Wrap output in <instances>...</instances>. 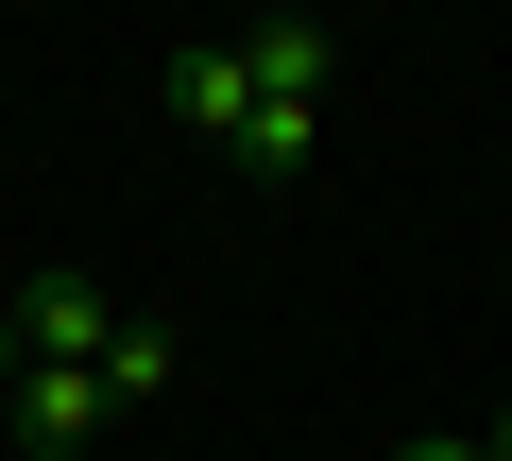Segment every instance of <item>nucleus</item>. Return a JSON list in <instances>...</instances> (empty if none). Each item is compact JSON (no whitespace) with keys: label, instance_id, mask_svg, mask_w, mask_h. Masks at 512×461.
Returning a JSON list of instances; mask_svg holds the SVG:
<instances>
[{"label":"nucleus","instance_id":"1a4fd4ad","mask_svg":"<svg viewBox=\"0 0 512 461\" xmlns=\"http://www.w3.org/2000/svg\"><path fill=\"white\" fill-rule=\"evenodd\" d=\"M0 376H18V359H0Z\"/></svg>","mask_w":512,"mask_h":461},{"label":"nucleus","instance_id":"6e6552de","mask_svg":"<svg viewBox=\"0 0 512 461\" xmlns=\"http://www.w3.org/2000/svg\"><path fill=\"white\" fill-rule=\"evenodd\" d=\"M478 444H495V461H512V410H495V427H478Z\"/></svg>","mask_w":512,"mask_h":461},{"label":"nucleus","instance_id":"f03ea898","mask_svg":"<svg viewBox=\"0 0 512 461\" xmlns=\"http://www.w3.org/2000/svg\"><path fill=\"white\" fill-rule=\"evenodd\" d=\"M0 427H18L35 461H69V444L103 427V376H86V359H18V376H0Z\"/></svg>","mask_w":512,"mask_h":461},{"label":"nucleus","instance_id":"f257e3e1","mask_svg":"<svg viewBox=\"0 0 512 461\" xmlns=\"http://www.w3.org/2000/svg\"><path fill=\"white\" fill-rule=\"evenodd\" d=\"M137 308H103V274H18L0 291V359H103Z\"/></svg>","mask_w":512,"mask_h":461},{"label":"nucleus","instance_id":"0eeeda50","mask_svg":"<svg viewBox=\"0 0 512 461\" xmlns=\"http://www.w3.org/2000/svg\"><path fill=\"white\" fill-rule=\"evenodd\" d=\"M410 461H495V444H478V427H427V444H410Z\"/></svg>","mask_w":512,"mask_h":461},{"label":"nucleus","instance_id":"20e7f679","mask_svg":"<svg viewBox=\"0 0 512 461\" xmlns=\"http://www.w3.org/2000/svg\"><path fill=\"white\" fill-rule=\"evenodd\" d=\"M239 52H256V103H325V69H342V35H325V18H256Z\"/></svg>","mask_w":512,"mask_h":461},{"label":"nucleus","instance_id":"39448f33","mask_svg":"<svg viewBox=\"0 0 512 461\" xmlns=\"http://www.w3.org/2000/svg\"><path fill=\"white\" fill-rule=\"evenodd\" d=\"M308 154H325V103H256V120H239V171H256V188H291Z\"/></svg>","mask_w":512,"mask_h":461},{"label":"nucleus","instance_id":"423d86ee","mask_svg":"<svg viewBox=\"0 0 512 461\" xmlns=\"http://www.w3.org/2000/svg\"><path fill=\"white\" fill-rule=\"evenodd\" d=\"M86 376H103V410H154V393H171L188 359H171V325H120V342H103Z\"/></svg>","mask_w":512,"mask_h":461},{"label":"nucleus","instance_id":"7ed1b4c3","mask_svg":"<svg viewBox=\"0 0 512 461\" xmlns=\"http://www.w3.org/2000/svg\"><path fill=\"white\" fill-rule=\"evenodd\" d=\"M171 120L239 154V120H256V52H239V35H188V52H171Z\"/></svg>","mask_w":512,"mask_h":461}]
</instances>
